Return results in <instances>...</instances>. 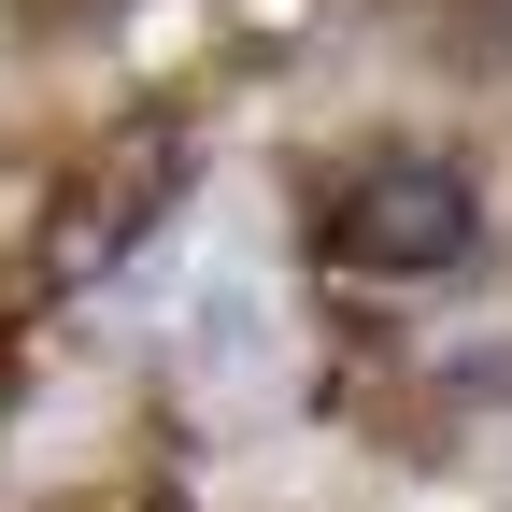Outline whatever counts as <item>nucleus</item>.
<instances>
[{
	"mask_svg": "<svg viewBox=\"0 0 512 512\" xmlns=\"http://www.w3.org/2000/svg\"><path fill=\"white\" fill-rule=\"evenodd\" d=\"M328 242H342V271H370V285H441V271H470L484 200H470L456 157H384V171L342 185Z\"/></svg>",
	"mask_w": 512,
	"mask_h": 512,
	"instance_id": "nucleus-1",
	"label": "nucleus"
},
{
	"mask_svg": "<svg viewBox=\"0 0 512 512\" xmlns=\"http://www.w3.org/2000/svg\"><path fill=\"white\" fill-rule=\"evenodd\" d=\"M185 171V143H171V128H157V143H128L100 185H86V200H72V228H57L43 242V271L57 285H86V271H114V256H128V228H143V200H157V185Z\"/></svg>",
	"mask_w": 512,
	"mask_h": 512,
	"instance_id": "nucleus-2",
	"label": "nucleus"
}]
</instances>
